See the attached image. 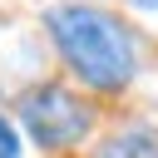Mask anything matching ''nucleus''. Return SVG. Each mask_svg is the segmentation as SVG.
<instances>
[{
  "label": "nucleus",
  "instance_id": "f257e3e1",
  "mask_svg": "<svg viewBox=\"0 0 158 158\" xmlns=\"http://www.w3.org/2000/svg\"><path fill=\"white\" fill-rule=\"evenodd\" d=\"M44 35H49L54 54L64 59V69L94 94H123L138 79V40L104 5H89V0L49 5Z\"/></svg>",
  "mask_w": 158,
  "mask_h": 158
},
{
  "label": "nucleus",
  "instance_id": "f03ea898",
  "mask_svg": "<svg viewBox=\"0 0 158 158\" xmlns=\"http://www.w3.org/2000/svg\"><path fill=\"white\" fill-rule=\"evenodd\" d=\"M20 123L40 148H74L89 133L94 109L64 84H40V89H30L20 99Z\"/></svg>",
  "mask_w": 158,
  "mask_h": 158
},
{
  "label": "nucleus",
  "instance_id": "7ed1b4c3",
  "mask_svg": "<svg viewBox=\"0 0 158 158\" xmlns=\"http://www.w3.org/2000/svg\"><path fill=\"white\" fill-rule=\"evenodd\" d=\"M99 158H158V133L153 128H123L99 148Z\"/></svg>",
  "mask_w": 158,
  "mask_h": 158
},
{
  "label": "nucleus",
  "instance_id": "20e7f679",
  "mask_svg": "<svg viewBox=\"0 0 158 158\" xmlns=\"http://www.w3.org/2000/svg\"><path fill=\"white\" fill-rule=\"evenodd\" d=\"M20 153H25L20 128H15V118H10V114H0V158H20Z\"/></svg>",
  "mask_w": 158,
  "mask_h": 158
},
{
  "label": "nucleus",
  "instance_id": "39448f33",
  "mask_svg": "<svg viewBox=\"0 0 158 158\" xmlns=\"http://www.w3.org/2000/svg\"><path fill=\"white\" fill-rule=\"evenodd\" d=\"M133 10H158V0H128Z\"/></svg>",
  "mask_w": 158,
  "mask_h": 158
}]
</instances>
